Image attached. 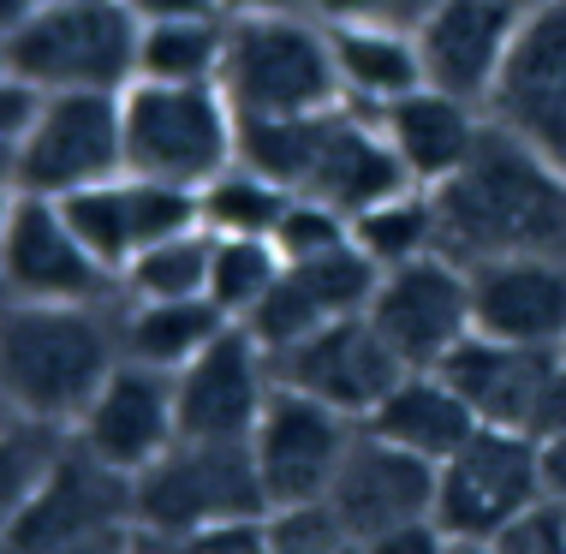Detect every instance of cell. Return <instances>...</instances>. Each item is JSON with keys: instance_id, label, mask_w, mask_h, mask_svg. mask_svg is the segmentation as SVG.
<instances>
[{"instance_id": "ffe728a7", "label": "cell", "mask_w": 566, "mask_h": 554, "mask_svg": "<svg viewBox=\"0 0 566 554\" xmlns=\"http://www.w3.org/2000/svg\"><path fill=\"white\" fill-rule=\"evenodd\" d=\"M471 328L507 346H566V257L471 263Z\"/></svg>"}, {"instance_id": "8fae6325", "label": "cell", "mask_w": 566, "mask_h": 554, "mask_svg": "<svg viewBox=\"0 0 566 554\" xmlns=\"http://www.w3.org/2000/svg\"><path fill=\"white\" fill-rule=\"evenodd\" d=\"M364 316L376 322V334L406 369H441L465 334H478L471 328V269L441 251L381 269Z\"/></svg>"}, {"instance_id": "484cf974", "label": "cell", "mask_w": 566, "mask_h": 554, "mask_svg": "<svg viewBox=\"0 0 566 554\" xmlns=\"http://www.w3.org/2000/svg\"><path fill=\"white\" fill-rule=\"evenodd\" d=\"M334 42V72H340V96L381 114L388 102L411 96L423 79V54H418V30L400 24H328Z\"/></svg>"}, {"instance_id": "52a82bcc", "label": "cell", "mask_w": 566, "mask_h": 554, "mask_svg": "<svg viewBox=\"0 0 566 554\" xmlns=\"http://www.w3.org/2000/svg\"><path fill=\"white\" fill-rule=\"evenodd\" d=\"M126 96V90H119ZM114 90H49L7 149V191L72 197L126 174V107Z\"/></svg>"}, {"instance_id": "60d3db41", "label": "cell", "mask_w": 566, "mask_h": 554, "mask_svg": "<svg viewBox=\"0 0 566 554\" xmlns=\"http://www.w3.org/2000/svg\"><path fill=\"white\" fill-rule=\"evenodd\" d=\"M311 12V0H221V19H286Z\"/></svg>"}, {"instance_id": "7402d4cb", "label": "cell", "mask_w": 566, "mask_h": 554, "mask_svg": "<svg viewBox=\"0 0 566 554\" xmlns=\"http://www.w3.org/2000/svg\"><path fill=\"white\" fill-rule=\"evenodd\" d=\"M328 506L340 513V525L352 536H376V531L406 525V519H430L436 513V466L370 436V429H358V441H352L346 466L328 489Z\"/></svg>"}, {"instance_id": "4316f807", "label": "cell", "mask_w": 566, "mask_h": 554, "mask_svg": "<svg viewBox=\"0 0 566 554\" xmlns=\"http://www.w3.org/2000/svg\"><path fill=\"white\" fill-rule=\"evenodd\" d=\"M197 203H203V227L216 239H274L293 191H286L281 179H269L263 167L233 161L197 191Z\"/></svg>"}, {"instance_id": "d6a6232c", "label": "cell", "mask_w": 566, "mask_h": 554, "mask_svg": "<svg viewBox=\"0 0 566 554\" xmlns=\"http://www.w3.org/2000/svg\"><path fill=\"white\" fill-rule=\"evenodd\" d=\"M281 269H286V257L274 251V239H216L209 299L233 322H251V311L269 299V286L281 281Z\"/></svg>"}, {"instance_id": "30bf717a", "label": "cell", "mask_w": 566, "mask_h": 554, "mask_svg": "<svg viewBox=\"0 0 566 554\" xmlns=\"http://www.w3.org/2000/svg\"><path fill=\"white\" fill-rule=\"evenodd\" d=\"M0 281L12 304H108L119 281L78 244L54 197L7 191L0 221Z\"/></svg>"}, {"instance_id": "2e32d148", "label": "cell", "mask_w": 566, "mask_h": 554, "mask_svg": "<svg viewBox=\"0 0 566 554\" xmlns=\"http://www.w3.org/2000/svg\"><path fill=\"white\" fill-rule=\"evenodd\" d=\"M274 394V358L256 346L251 328H227L209 352L174 376L179 436L191 441H251Z\"/></svg>"}, {"instance_id": "603a6c76", "label": "cell", "mask_w": 566, "mask_h": 554, "mask_svg": "<svg viewBox=\"0 0 566 554\" xmlns=\"http://www.w3.org/2000/svg\"><path fill=\"white\" fill-rule=\"evenodd\" d=\"M376 119H381V132H388L394 156L406 161L411 185L430 191V185L453 179L459 167L471 161V149H478V137L489 126V107H471V102H459L436 84H418L411 96L381 107Z\"/></svg>"}, {"instance_id": "d6986e66", "label": "cell", "mask_w": 566, "mask_h": 554, "mask_svg": "<svg viewBox=\"0 0 566 554\" xmlns=\"http://www.w3.org/2000/svg\"><path fill=\"white\" fill-rule=\"evenodd\" d=\"M489 119L513 126L525 144H537L548 161L566 167V0L531 7L518 49L501 72V90L489 102Z\"/></svg>"}, {"instance_id": "cb8c5ba5", "label": "cell", "mask_w": 566, "mask_h": 554, "mask_svg": "<svg viewBox=\"0 0 566 554\" xmlns=\"http://www.w3.org/2000/svg\"><path fill=\"white\" fill-rule=\"evenodd\" d=\"M364 429L381 441H394V448L430 459L441 466L448 453H459L471 436H478V411H471V399L453 388L441 369H406L400 381L388 388V399L364 418Z\"/></svg>"}, {"instance_id": "d4e9b609", "label": "cell", "mask_w": 566, "mask_h": 554, "mask_svg": "<svg viewBox=\"0 0 566 554\" xmlns=\"http://www.w3.org/2000/svg\"><path fill=\"white\" fill-rule=\"evenodd\" d=\"M227 328H233V316L216 299H126L119 292V352L132 364L167 369V376H179Z\"/></svg>"}, {"instance_id": "bcb514c9", "label": "cell", "mask_w": 566, "mask_h": 554, "mask_svg": "<svg viewBox=\"0 0 566 554\" xmlns=\"http://www.w3.org/2000/svg\"><path fill=\"white\" fill-rule=\"evenodd\" d=\"M126 554H161V548H156V543H149V536H137V543H132Z\"/></svg>"}, {"instance_id": "7bdbcfd3", "label": "cell", "mask_w": 566, "mask_h": 554, "mask_svg": "<svg viewBox=\"0 0 566 554\" xmlns=\"http://www.w3.org/2000/svg\"><path fill=\"white\" fill-rule=\"evenodd\" d=\"M137 543V531L132 536H90V543H54V548H24V554H126Z\"/></svg>"}, {"instance_id": "5bb4252c", "label": "cell", "mask_w": 566, "mask_h": 554, "mask_svg": "<svg viewBox=\"0 0 566 554\" xmlns=\"http://www.w3.org/2000/svg\"><path fill=\"white\" fill-rule=\"evenodd\" d=\"M274 358V381L281 388H298L323 406L346 411V418H370V411L388 399V388L406 376V364L394 358V346L376 334L370 316H340L328 328L304 334V341L269 352Z\"/></svg>"}, {"instance_id": "1f68e13d", "label": "cell", "mask_w": 566, "mask_h": 554, "mask_svg": "<svg viewBox=\"0 0 566 554\" xmlns=\"http://www.w3.org/2000/svg\"><path fill=\"white\" fill-rule=\"evenodd\" d=\"M72 448V424H49V418H30V411H7V429H0V506H19L30 501L49 471L66 459Z\"/></svg>"}, {"instance_id": "e575fe53", "label": "cell", "mask_w": 566, "mask_h": 554, "mask_svg": "<svg viewBox=\"0 0 566 554\" xmlns=\"http://www.w3.org/2000/svg\"><path fill=\"white\" fill-rule=\"evenodd\" d=\"M352 244V215L316 203V197H293L274 227V251L286 263H304V257H328V251H346Z\"/></svg>"}, {"instance_id": "44dd1931", "label": "cell", "mask_w": 566, "mask_h": 554, "mask_svg": "<svg viewBox=\"0 0 566 554\" xmlns=\"http://www.w3.org/2000/svg\"><path fill=\"white\" fill-rule=\"evenodd\" d=\"M560 352H548V346H507V341H489V334H465V341L448 352L441 376L471 399L478 424L537 429V436H543V411H548V388H555Z\"/></svg>"}, {"instance_id": "3957f363", "label": "cell", "mask_w": 566, "mask_h": 554, "mask_svg": "<svg viewBox=\"0 0 566 554\" xmlns=\"http://www.w3.org/2000/svg\"><path fill=\"white\" fill-rule=\"evenodd\" d=\"M119 299L108 304H12L0 322V394L7 411L78 424V411L114 376Z\"/></svg>"}, {"instance_id": "7dc6e473", "label": "cell", "mask_w": 566, "mask_h": 554, "mask_svg": "<svg viewBox=\"0 0 566 554\" xmlns=\"http://www.w3.org/2000/svg\"><path fill=\"white\" fill-rule=\"evenodd\" d=\"M518 7H543V0H518Z\"/></svg>"}, {"instance_id": "9c48e42d", "label": "cell", "mask_w": 566, "mask_h": 554, "mask_svg": "<svg viewBox=\"0 0 566 554\" xmlns=\"http://www.w3.org/2000/svg\"><path fill=\"white\" fill-rule=\"evenodd\" d=\"M548 501L543 436L537 429L483 424L459 453L436 466V525L453 543H495L518 513Z\"/></svg>"}, {"instance_id": "4dcf8cb0", "label": "cell", "mask_w": 566, "mask_h": 554, "mask_svg": "<svg viewBox=\"0 0 566 554\" xmlns=\"http://www.w3.org/2000/svg\"><path fill=\"white\" fill-rule=\"evenodd\" d=\"M209 263H216V233L197 227V233H179V239L137 251L119 292L126 299H209Z\"/></svg>"}, {"instance_id": "f35d334b", "label": "cell", "mask_w": 566, "mask_h": 554, "mask_svg": "<svg viewBox=\"0 0 566 554\" xmlns=\"http://www.w3.org/2000/svg\"><path fill=\"white\" fill-rule=\"evenodd\" d=\"M370 543V554H448L453 548V536L436 525V513L430 519H406V525H394V531H376V536H364Z\"/></svg>"}, {"instance_id": "d590c367", "label": "cell", "mask_w": 566, "mask_h": 554, "mask_svg": "<svg viewBox=\"0 0 566 554\" xmlns=\"http://www.w3.org/2000/svg\"><path fill=\"white\" fill-rule=\"evenodd\" d=\"M495 554H566V506L548 495L495 536Z\"/></svg>"}, {"instance_id": "4fadbf2b", "label": "cell", "mask_w": 566, "mask_h": 554, "mask_svg": "<svg viewBox=\"0 0 566 554\" xmlns=\"http://www.w3.org/2000/svg\"><path fill=\"white\" fill-rule=\"evenodd\" d=\"M132 477L102 466L72 436L66 459L49 471V483L7 513V554L54 548V543H90V536H132Z\"/></svg>"}, {"instance_id": "6da1fadb", "label": "cell", "mask_w": 566, "mask_h": 554, "mask_svg": "<svg viewBox=\"0 0 566 554\" xmlns=\"http://www.w3.org/2000/svg\"><path fill=\"white\" fill-rule=\"evenodd\" d=\"M430 197L441 257L465 269L489 257H566V167L501 119H489L471 161L430 185Z\"/></svg>"}, {"instance_id": "74e56055", "label": "cell", "mask_w": 566, "mask_h": 554, "mask_svg": "<svg viewBox=\"0 0 566 554\" xmlns=\"http://www.w3.org/2000/svg\"><path fill=\"white\" fill-rule=\"evenodd\" d=\"M161 554H269L263 543V513L256 519H233V525H209L191 536H174V543H156Z\"/></svg>"}, {"instance_id": "e0dca14e", "label": "cell", "mask_w": 566, "mask_h": 554, "mask_svg": "<svg viewBox=\"0 0 566 554\" xmlns=\"http://www.w3.org/2000/svg\"><path fill=\"white\" fill-rule=\"evenodd\" d=\"M72 436H78V448H90L102 466L137 477V471L156 466V459L179 441L174 376H167V369L119 358L114 376L96 388V399L78 411Z\"/></svg>"}, {"instance_id": "ba28073f", "label": "cell", "mask_w": 566, "mask_h": 554, "mask_svg": "<svg viewBox=\"0 0 566 554\" xmlns=\"http://www.w3.org/2000/svg\"><path fill=\"white\" fill-rule=\"evenodd\" d=\"M126 174L203 191L239 161V114L221 84H156L137 79L126 96Z\"/></svg>"}, {"instance_id": "9a60e30c", "label": "cell", "mask_w": 566, "mask_h": 554, "mask_svg": "<svg viewBox=\"0 0 566 554\" xmlns=\"http://www.w3.org/2000/svg\"><path fill=\"white\" fill-rule=\"evenodd\" d=\"M525 19L531 7H518V0H436L430 19L418 24L423 79L471 107H489Z\"/></svg>"}, {"instance_id": "7c38bea8", "label": "cell", "mask_w": 566, "mask_h": 554, "mask_svg": "<svg viewBox=\"0 0 566 554\" xmlns=\"http://www.w3.org/2000/svg\"><path fill=\"white\" fill-rule=\"evenodd\" d=\"M358 429H364L358 418H346V411L323 406V399L274 381L269 411L251 436V459H256V477H263L269 506L328 501V489H334V477H340Z\"/></svg>"}, {"instance_id": "f1b7e54d", "label": "cell", "mask_w": 566, "mask_h": 554, "mask_svg": "<svg viewBox=\"0 0 566 554\" xmlns=\"http://www.w3.org/2000/svg\"><path fill=\"white\" fill-rule=\"evenodd\" d=\"M352 239H358V251L370 257L376 269H400L411 257H430V251H441L436 197L423 191V185H406L388 203L352 215Z\"/></svg>"}, {"instance_id": "83f0119b", "label": "cell", "mask_w": 566, "mask_h": 554, "mask_svg": "<svg viewBox=\"0 0 566 554\" xmlns=\"http://www.w3.org/2000/svg\"><path fill=\"white\" fill-rule=\"evenodd\" d=\"M227 49V19H161L137 36V79L156 84H216Z\"/></svg>"}, {"instance_id": "7a4b0ae2", "label": "cell", "mask_w": 566, "mask_h": 554, "mask_svg": "<svg viewBox=\"0 0 566 554\" xmlns=\"http://www.w3.org/2000/svg\"><path fill=\"white\" fill-rule=\"evenodd\" d=\"M239 161L340 215H364L411 185L381 119L358 102H334L298 119H239Z\"/></svg>"}, {"instance_id": "836d02e7", "label": "cell", "mask_w": 566, "mask_h": 554, "mask_svg": "<svg viewBox=\"0 0 566 554\" xmlns=\"http://www.w3.org/2000/svg\"><path fill=\"white\" fill-rule=\"evenodd\" d=\"M346 525L328 501H293V506H269L263 513V543L269 554H340Z\"/></svg>"}, {"instance_id": "277c9868", "label": "cell", "mask_w": 566, "mask_h": 554, "mask_svg": "<svg viewBox=\"0 0 566 554\" xmlns=\"http://www.w3.org/2000/svg\"><path fill=\"white\" fill-rule=\"evenodd\" d=\"M221 96L239 119H298L316 107L346 102L334 72L328 19L286 12V19H227Z\"/></svg>"}, {"instance_id": "8d00e7d4", "label": "cell", "mask_w": 566, "mask_h": 554, "mask_svg": "<svg viewBox=\"0 0 566 554\" xmlns=\"http://www.w3.org/2000/svg\"><path fill=\"white\" fill-rule=\"evenodd\" d=\"M436 0H311L316 19L328 24H400V30H418L430 19Z\"/></svg>"}, {"instance_id": "f6af8a7d", "label": "cell", "mask_w": 566, "mask_h": 554, "mask_svg": "<svg viewBox=\"0 0 566 554\" xmlns=\"http://www.w3.org/2000/svg\"><path fill=\"white\" fill-rule=\"evenodd\" d=\"M448 554H495V543H453Z\"/></svg>"}, {"instance_id": "f546056e", "label": "cell", "mask_w": 566, "mask_h": 554, "mask_svg": "<svg viewBox=\"0 0 566 554\" xmlns=\"http://www.w3.org/2000/svg\"><path fill=\"white\" fill-rule=\"evenodd\" d=\"M66 227L78 233V244L96 257L114 281H126L132 257H137V221H132V191H126V174L119 179H102V185H84L72 197H54Z\"/></svg>"}, {"instance_id": "c3c4849f", "label": "cell", "mask_w": 566, "mask_h": 554, "mask_svg": "<svg viewBox=\"0 0 566 554\" xmlns=\"http://www.w3.org/2000/svg\"><path fill=\"white\" fill-rule=\"evenodd\" d=\"M42 7H49V0H42Z\"/></svg>"}, {"instance_id": "b9f144b4", "label": "cell", "mask_w": 566, "mask_h": 554, "mask_svg": "<svg viewBox=\"0 0 566 554\" xmlns=\"http://www.w3.org/2000/svg\"><path fill=\"white\" fill-rule=\"evenodd\" d=\"M543 471H548V495L566 506V429L543 436Z\"/></svg>"}, {"instance_id": "8992f818", "label": "cell", "mask_w": 566, "mask_h": 554, "mask_svg": "<svg viewBox=\"0 0 566 554\" xmlns=\"http://www.w3.org/2000/svg\"><path fill=\"white\" fill-rule=\"evenodd\" d=\"M269 513L263 477H256L251 441H191L179 436L156 466L132 477V525L149 543L233 525V519Z\"/></svg>"}, {"instance_id": "ee69618b", "label": "cell", "mask_w": 566, "mask_h": 554, "mask_svg": "<svg viewBox=\"0 0 566 554\" xmlns=\"http://www.w3.org/2000/svg\"><path fill=\"white\" fill-rule=\"evenodd\" d=\"M555 429H566V352L555 364V388H548V411H543V436H555Z\"/></svg>"}, {"instance_id": "ac0fdd59", "label": "cell", "mask_w": 566, "mask_h": 554, "mask_svg": "<svg viewBox=\"0 0 566 554\" xmlns=\"http://www.w3.org/2000/svg\"><path fill=\"white\" fill-rule=\"evenodd\" d=\"M376 281H381V269L358 251V239H352L346 251L286 263L281 281L269 286V299L256 304L251 322H239V328H251L263 352H281V346H293V341L328 328V322H340V316H364Z\"/></svg>"}, {"instance_id": "ab89813d", "label": "cell", "mask_w": 566, "mask_h": 554, "mask_svg": "<svg viewBox=\"0 0 566 554\" xmlns=\"http://www.w3.org/2000/svg\"><path fill=\"white\" fill-rule=\"evenodd\" d=\"M137 24H161V19H221V0H119Z\"/></svg>"}, {"instance_id": "5b68a950", "label": "cell", "mask_w": 566, "mask_h": 554, "mask_svg": "<svg viewBox=\"0 0 566 554\" xmlns=\"http://www.w3.org/2000/svg\"><path fill=\"white\" fill-rule=\"evenodd\" d=\"M144 24L119 0H49L0 30L7 79L36 90H132Z\"/></svg>"}]
</instances>
